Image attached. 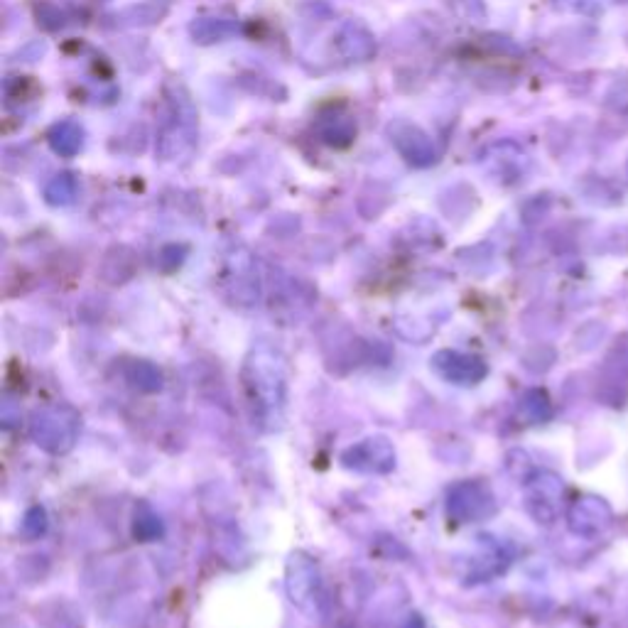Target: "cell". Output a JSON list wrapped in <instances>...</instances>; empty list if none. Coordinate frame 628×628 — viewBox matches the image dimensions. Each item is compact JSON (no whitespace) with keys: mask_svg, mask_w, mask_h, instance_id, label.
Segmentation results:
<instances>
[{"mask_svg":"<svg viewBox=\"0 0 628 628\" xmlns=\"http://www.w3.org/2000/svg\"><path fill=\"white\" fill-rule=\"evenodd\" d=\"M288 589L292 602L302 609H310L307 602H317V567L307 557L295 555L290 562Z\"/></svg>","mask_w":628,"mask_h":628,"instance_id":"5","label":"cell"},{"mask_svg":"<svg viewBox=\"0 0 628 628\" xmlns=\"http://www.w3.org/2000/svg\"><path fill=\"white\" fill-rule=\"evenodd\" d=\"M246 373L251 398L258 405V410L265 415L278 413L285 403V371L278 354L268 349L253 351Z\"/></svg>","mask_w":628,"mask_h":628,"instance_id":"1","label":"cell"},{"mask_svg":"<svg viewBox=\"0 0 628 628\" xmlns=\"http://www.w3.org/2000/svg\"><path fill=\"white\" fill-rule=\"evenodd\" d=\"M435 366H437V371L447 378V381L464 383V386L481 381V378L486 376L484 361L474 359V356L452 354V351H445V354L437 356Z\"/></svg>","mask_w":628,"mask_h":628,"instance_id":"6","label":"cell"},{"mask_svg":"<svg viewBox=\"0 0 628 628\" xmlns=\"http://www.w3.org/2000/svg\"><path fill=\"white\" fill-rule=\"evenodd\" d=\"M609 523L611 508L606 506L602 498H582V501H577L570 511V525L575 533L597 535L602 533Z\"/></svg>","mask_w":628,"mask_h":628,"instance_id":"3","label":"cell"},{"mask_svg":"<svg viewBox=\"0 0 628 628\" xmlns=\"http://www.w3.org/2000/svg\"><path fill=\"white\" fill-rule=\"evenodd\" d=\"M346 464L364 471H388L393 467V449L383 440H366L364 445L346 452Z\"/></svg>","mask_w":628,"mask_h":628,"instance_id":"8","label":"cell"},{"mask_svg":"<svg viewBox=\"0 0 628 628\" xmlns=\"http://www.w3.org/2000/svg\"><path fill=\"white\" fill-rule=\"evenodd\" d=\"M491 508H494V498L476 484L459 486V489H454V494L449 496V513H457L462 521L486 516Z\"/></svg>","mask_w":628,"mask_h":628,"instance_id":"7","label":"cell"},{"mask_svg":"<svg viewBox=\"0 0 628 628\" xmlns=\"http://www.w3.org/2000/svg\"><path fill=\"white\" fill-rule=\"evenodd\" d=\"M562 484L557 476L552 474H540L538 479L530 484V496H528V508L535 513V518L543 523H552L557 513V501H560Z\"/></svg>","mask_w":628,"mask_h":628,"instance_id":"4","label":"cell"},{"mask_svg":"<svg viewBox=\"0 0 628 628\" xmlns=\"http://www.w3.org/2000/svg\"><path fill=\"white\" fill-rule=\"evenodd\" d=\"M77 430L79 418L69 408H45L32 422V437L37 440V445L50 449V452H64L72 447Z\"/></svg>","mask_w":628,"mask_h":628,"instance_id":"2","label":"cell"}]
</instances>
